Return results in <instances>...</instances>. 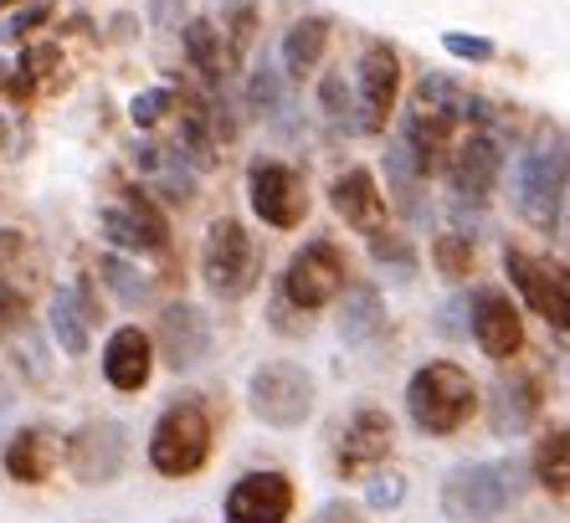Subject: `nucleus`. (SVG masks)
<instances>
[{
	"mask_svg": "<svg viewBox=\"0 0 570 523\" xmlns=\"http://www.w3.org/2000/svg\"><path fill=\"white\" fill-rule=\"evenodd\" d=\"M212 446H216L212 406H206V395L186 391L159 411L155 432H149V467L159 477H196L212 462Z\"/></svg>",
	"mask_w": 570,
	"mask_h": 523,
	"instance_id": "obj_1",
	"label": "nucleus"
},
{
	"mask_svg": "<svg viewBox=\"0 0 570 523\" xmlns=\"http://www.w3.org/2000/svg\"><path fill=\"white\" fill-rule=\"evenodd\" d=\"M406 416L422 436H458L478 416V385L452 359H426L406 379Z\"/></svg>",
	"mask_w": 570,
	"mask_h": 523,
	"instance_id": "obj_2",
	"label": "nucleus"
},
{
	"mask_svg": "<svg viewBox=\"0 0 570 523\" xmlns=\"http://www.w3.org/2000/svg\"><path fill=\"white\" fill-rule=\"evenodd\" d=\"M200 277L206 288L222 303H237L257 288L263 277V251H257V236L237 221V216H216L206 226V241H200Z\"/></svg>",
	"mask_w": 570,
	"mask_h": 523,
	"instance_id": "obj_3",
	"label": "nucleus"
},
{
	"mask_svg": "<svg viewBox=\"0 0 570 523\" xmlns=\"http://www.w3.org/2000/svg\"><path fill=\"white\" fill-rule=\"evenodd\" d=\"M318 385L304 365L293 359H267L247 375V411H253L263 426H278V432H293L314 416Z\"/></svg>",
	"mask_w": 570,
	"mask_h": 523,
	"instance_id": "obj_4",
	"label": "nucleus"
},
{
	"mask_svg": "<svg viewBox=\"0 0 570 523\" xmlns=\"http://www.w3.org/2000/svg\"><path fill=\"white\" fill-rule=\"evenodd\" d=\"M514 206L519 216L534 226V231L556 236L566 221V139H550V145L530 149L514 170Z\"/></svg>",
	"mask_w": 570,
	"mask_h": 523,
	"instance_id": "obj_5",
	"label": "nucleus"
},
{
	"mask_svg": "<svg viewBox=\"0 0 570 523\" xmlns=\"http://www.w3.org/2000/svg\"><path fill=\"white\" fill-rule=\"evenodd\" d=\"M345 277H350L345 251L334 247L330 236H314L288 257V267L278 277V298L288 308H298V314H318V308H330L345 293Z\"/></svg>",
	"mask_w": 570,
	"mask_h": 523,
	"instance_id": "obj_6",
	"label": "nucleus"
},
{
	"mask_svg": "<svg viewBox=\"0 0 570 523\" xmlns=\"http://www.w3.org/2000/svg\"><path fill=\"white\" fill-rule=\"evenodd\" d=\"M514 503V462H463L442 477V513L452 523H493Z\"/></svg>",
	"mask_w": 570,
	"mask_h": 523,
	"instance_id": "obj_7",
	"label": "nucleus"
},
{
	"mask_svg": "<svg viewBox=\"0 0 570 523\" xmlns=\"http://www.w3.org/2000/svg\"><path fill=\"white\" fill-rule=\"evenodd\" d=\"M129 452H134V436L124 421H82L62 446L67 472L82 487H114L124 477V467H129Z\"/></svg>",
	"mask_w": 570,
	"mask_h": 523,
	"instance_id": "obj_8",
	"label": "nucleus"
},
{
	"mask_svg": "<svg viewBox=\"0 0 570 523\" xmlns=\"http://www.w3.org/2000/svg\"><path fill=\"white\" fill-rule=\"evenodd\" d=\"M247 206L257 210V221L273 231H298L308 216V185L293 165L278 159H257L247 170Z\"/></svg>",
	"mask_w": 570,
	"mask_h": 523,
	"instance_id": "obj_9",
	"label": "nucleus"
},
{
	"mask_svg": "<svg viewBox=\"0 0 570 523\" xmlns=\"http://www.w3.org/2000/svg\"><path fill=\"white\" fill-rule=\"evenodd\" d=\"M293 477L278 467H253L222 497V523H288L293 519Z\"/></svg>",
	"mask_w": 570,
	"mask_h": 523,
	"instance_id": "obj_10",
	"label": "nucleus"
},
{
	"mask_svg": "<svg viewBox=\"0 0 570 523\" xmlns=\"http://www.w3.org/2000/svg\"><path fill=\"white\" fill-rule=\"evenodd\" d=\"M396 92H401V52L391 41H365V52L355 62V129L360 134H375L385 129V118L396 108Z\"/></svg>",
	"mask_w": 570,
	"mask_h": 523,
	"instance_id": "obj_11",
	"label": "nucleus"
},
{
	"mask_svg": "<svg viewBox=\"0 0 570 523\" xmlns=\"http://www.w3.org/2000/svg\"><path fill=\"white\" fill-rule=\"evenodd\" d=\"M504 273H509V283L519 288V298L530 303L534 314L556 328V334H566V318H570L566 267L550 262V257H534V251H524V247H509L504 251Z\"/></svg>",
	"mask_w": 570,
	"mask_h": 523,
	"instance_id": "obj_12",
	"label": "nucleus"
},
{
	"mask_svg": "<svg viewBox=\"0 0 570 523\" xmlns=\"http://www.w3.org/2000/svg\"><path fill=\"white\" fill-rule=\"evenodd\" d=\"M396 446V426L381 406H360L355 416L340 426L334 436V472L340 477H360V472H375Z\"/></svg>",
	"mask_w": 570,
	"mask_h": 523,
	"instance_id": "obj_13",
	"label": "nucleus"
},
{
	"mask_svg": "<svg viewBox=\"0 0 570 523\" xmlns=\"http://www.w3.org/2000/svg\"><path fill=\"white\" fill-rule=\"evenodd\" d=\"M468 328H473V344L489 354L493 365H504V359H514V354L524 349V318H519V308L509 303L504 288L473 293V303H468Z\"/></svg>",
	"mask_w": 570,
	"mask_h": 523,
	"instance_id": "obj_14",
	"label": "nucleus"
},
{
	"mask_svg": "<svg viewBox=\"0 0 570 523\" xmlns=\"http://www.w3.org/2000/svg\"><path fill=\"white\" fill-rule=\"evenodd\" d=\"M104 236L124 251H165L170 247V221L145 190H124L119 206L104 210Z\"/></svg>",
	"mask_w": 570,
	"mask_h": 523,
	"instance_id": "obj_15",
	"label": "nucleus"
},
{
	"mask_svg": "<svg viewBox=\"0 0 570 523\" xmlns=\"http://www.w3.org/2000/svg\"><path fill=\"white\" fill-rule=\"evenodd\" d=\"M159 349V359L180 375V369H196L206 354H212V318L200 303H170L159 314V334L149 339Z\"/></svg>",
	"mask_w": 570,
	"mask_h": 523,
	"instance_id": "obj_16",
	"label": "nucleus"
},
{
	"mask_svg": "<svg viewBox=\"0 0 570 523\" xmlns=\"http://www.w3.org/2000/svg\"><path fill=\"white\" fill-rule=\"evenodd\" d=\"M448 185L458 200H473V206H483V200L493 196V185H499V170H504V155H499V145H493L489 134H468L463 145L448 149Z\"/></svg>",
	"mask_w": 570,
	"mask_h": 523,
	"instance_id": "obj_17",
	"label": "nucleus"
},
{
	"mask_svg": "<svg viewBox=\"0 0 570 523\" xmlns=\"http://www.w3.org/2000/svg\"><path fill=\"white\" fill-rule=\"evenodd\" d=\"M57 462H62V436L52 426H16L6 436V446H0V467L21 487H47Z\"/></svg>",
	"mask_w": 570,
	"mask_h": 523,
	"instance_id": "obj_18",
	"label": "nucleus"
},
{
	"mask_svg": "<svg viewBox=\"0 0 570 523\" xmlns=\"http://www.w3.org/2000/svg\"><path fill=\"white\" fill-rule=\"evenodd\" d=\"M155 375V344L139 324H124L108 334L104 344V379L114 385L119 395H139Z\"/></svg>",
	"mask_w": 570,
	"mask_h": 523,
	"instance_id": "obj_19",
	"label": "nucleus"
},
{
	"mask_svg": "<svg viewBox=\"0 0 570 523\" xmlns=\"http://www.w3.org/2000/svg\"><path fill=\"white\" fill-rule=\"evenodd\" d=\"M98 318V303H94V288H88V277H78L72 288H57L52 303H47V328H52L57 349L67 359H82L88 354V324Z\"/></svg>",
	"mask_w": 570,
	"mask_h": 523,
	"instance_id": "obj_20",
	"label": "nucleus"
},
{
	"mask_svg": "<svg viewBox=\"0 0 570 523\" xmlns=\"http://www.w3.org/2000/svg\"><path fill=\"white\" fill-rule=\"evenodd\" d=\"M330 206L345 216L350 231H360V236H381V231H385V196H381V185H375L371 170H345V175H334Z\"/></svg>",
	"mask_w": 570,
	"mask_h": 523,
	"instance_id": "obj_21",
	"label": "nucleus"
},
{
	"mask_svg": "<svg viewBox=\"0 0 570 523\" xmlns=\"http://www.w3.org/2000/svg\"><path fill=\"white\" fill-rule=\"evenodd\" d=\"M544 411V391L534 375H504L493 385V401H489V426L493 436H524L540 421Z\"/></svg>",
	"mask_w": 570,
	"mask_h": 523,
	"instance_id": "obj_22",
	"label": "nucleus"
},
{
	"mask_svg": "<svg viewBox=\"0 0 570 523\" xmlns=\"http://www.w3.org/2000/svg\"><path fill=\"white\" fill-rule=\"evenodd\" d=\"M62 82V52H57L52 41H37V47H27V52L16 57V67H6V92L11 98H37L41 88H57Z\"/></svg>",
	"mask_w": 570,
	"mask_h": 523,
	"instance_id": "obj_23",
	"label": "nucleus"
},
{
	"mask_svg": "<svg viewBox=\"0 0 570 523\" xmlns=\"http://www.w3.org/2000/svg\"><path fill=\"white\" fill-rule=\"evenodd\" d=\"M330 47V21L324 16H304V21H293L288 37H283V67H288V78H304L314 72L318 57Z\"/></svg>",
	"mask_w": 570,
	"mask_h": 523,
	"instance_id": "obj_24",
	"label": "nucleus"
},
{
	"mask_svg": "<svg viewBox=\"0 0 570 523\" xmlns=\"http://www.w3.org/2000/svg\"><path fill=\"white\" fill-rule=\"evenodd\" d=\"M385 328V303L375 288H350L340 303V339L345 344H371Z\"/></svg>",
	"mask_w": 570,
	"mask_h": 523,
	"instance_id": "obj_25",
	"label": "nucleus"
},
{
	"mask_svg": "<svg viewBox=\"0 0 570 523\" xmlns=\"http://www.w3.org/2000/svg\"><path fill=\"white\" fill-rule=\"evenodd\" d=\"M534 483L556 497V503H566L570 472H566V426H560V421L550 426V432H544V442L534 446Z\"/></svg>",
	"mask_w": 570,
	"mask_h": 523,
	"instance_id": "obj_26",
	"label": "nucleus"
},
{
	"mask_svg": "<svg viewBox=\"0 0 570 523\" xmlns=\"http://www.w3.org/2000/svg\"><path fill=\"white\" fill-rule=\"evenodd\" d=\"M473 262H478V251L463 231H442L438 241H432V267H438L448 283H463V277L473 273Z\"/></svg>",
	"mask_w": 570,
	"mask_h": 523,
	"instance_id": "obj_27",
	"label": "nucleus"
},
{
	"mask_svg": "<svg viewBox=\"0 0 570 523\" xmlns=\"http://www.w3.org/2000/svg\"><path fill=\"white\" fill-rule=\"evenodd\" d=\"M98 273H104V283H108V288H114V298H119L124 308H139V303L149 298V283H145V273H139V267H129V262H124V257H114V251H108V257L98 262Z\"/></svg>",
	"mask_w": 570,
	"mask_h": 523,
	"instance_id": "obj_28",
	"label": "nucleus"
},
{
	"mask_svg": "<svg viewBox=\"0 0 570 523\" xmlns=\"http://www.w3.org/2000/svg\"><path fill=\"white\" fill-rule=\"evenodd\" d=\"M371 262L381 267V273H391V277H416V247L406 241V236H371Z\"/></svg>",
	"mask_w": 570,
	"mask_h": 523,
	"instance_id": "obj_29",
	"label": "nucleus"
},
{
	"mask_svg": "<svg viewBox=\"0 0 570 523\" xmlns=\"http://www.w3.org/2000/svg\"><path fill=\"white\" fill-rule=\"evenodd\" d=\"M186 57H190L196 72L216 78V72H222V31H216L212 21H190L186 27Z\"/></svg>",
	"mask_w": 570,
	"mask_h": 523,
	"instance_id": "obj_30",
	"label": "nucleus"
},
{
	"mask_svg": "<svg viewBox=\"0 0 570 523\" xmlns=\"http://www.w3.org/2000/svg\"><path fill=\"white\" fill-rule=\"evenodd\" d=\"M180 145H186V155L196 159V165H212V159H216L212 129H206V114H200V108H190V114H180Z\"/></svg>",
	"mask_w": 570,
	"mask_h": 523,
	"instance_id": "obj_31",
	"label": "nucleus"
},
{
	"mask_svg": "<svg viewBox=\"0 0 570 523\" xmlns=\"http://www.w3.org/2000/svg\"><path fill=\"white\" fill-rule=\"evenodd\" d=\"M170 108H175V92L170 88H149V92H139V98L129 103V124H134V129H155Z\"/></svg>",
	"mask_w": 570,
	"mask_h": 523,
	"instance_id": "obj_32",
	"label": "nucleus"
},
{
	"mask_svg": "<svg viewBox=\"0 0 570 523\" xmlns=\"http://www.w3.org/2000/svg\"><path fill=\"white\" fill-rule=\"evenodd\" d=\"M318 103H324V114H330L334 124H350V114H355V92H350L345 72H330V78L318 82Z\"/></svg>",
	"mask_w": 570,
	"mask_h": 523,
	"instance_id": "obj_33",
	"label": "nucleus"
},
{
	"mask_svg": "<svg viewBox=\"0 0 570 523\" xmlns=\"http://www.w3.org/2000/svg\"><path fill=\"white\" fill-rule=\"evenodd\" d=\"M247 98H253L257 114H278V108H283V78L263 62V67L253 72V82H247Z\"/></svg>",
	"mask_w": 570,
	"mask_h": 523,
	"instance_id": "obj_34",
	"label": "nucleus"
},
{
	"mask_svg": "<svg viewBox=\"0 0 570 523\" xmlns=\"http://www.w3.org/2000/svg\"><path fill=\"white\" fill-rule=\"evenodd\" d=\"M442 52L448 57H463V62H493L499 47L489 37H463V31H442Z\"/></svg>",
	"mask_w": 570,
	"mask_h": 523,
	"instance_id": "obj_35",
	"label": "nucleus"
},
{
	"mask_svg": "<svg viewBox=\"0 0 570 523\" xmlns=\"http://www.w3.org/2000/svg\"><path fill=\"white\" fill-rule=\"evenodd\" d=\"M401 497H406V483L396 472H371V483H365V503L371 509H401Z\"/></svg>",
	"mask_w": 570,
	"mask_h": 523,
	"instance_id": "obj_36",
	"label": "nucleus"
},
{
	"mask_svg": "<svg viewBox=\"0 0 570 523\" xmlns=\"http://www.w3.org/2000/svg\"><path fill=\"white\" fill-rule=\"evenodd\" d=\"M47 21H52V6H47V0H31V6H21V11H16L11 21L0 27V37H6V41H16V37H27V31L47 27Z\"/></svg>",
	"mask_w": 570,
	"mask_h": 523,
	"instance_id": "obj_37",
	"label": "nucleus"
},
{
	"mask_svg": "<svg viewBox=\"0 0 570 523\" xmlns=\"http://www.w3.org/2000/svg\"><path fill=\"white\" fill-rule=\"evenodd\" d=\"M308 523H365V509L355 497H330V503H318Z\"/></svg>",
	"mask_w": 570,
	"mask_h": 523,
	"instance_id": "obj_38",
	"label": "nucleus"
},
{
	"mask_svg": "<svg viewBox=\"0 0 570 523\" xmlns=\"http://www.w3.org/2000/svg\"><path fill=\"white\" fill-rule=\"evenodd\" d=\"M21 318H27V298H21L16 288H6V283H0V339H6L11 328H21Z\"/></svg>",
	"mask_w": 570,
	"mask_h": 523,
	"instance_id": "obj_39",
	"label": "nucleus"
},
{
	"mask_svg": "<svg viewBox=\"0 0 570 523\" xmlns=\"http://www.w3.org/2000/svg\"><path fill=\"white\" fill-rule=\"evenodd\" d=\"M21 251H27V231H16V226H0V273H6V267H11Z\"/></svg>",
	"mask_w": 570,
	"mask_h": 523,
	"instance_id": "obj_40",
	"label": "nucleus"
},
{
	"mask_svg": "<svg viewBox=\"0 0 570 523\" xmlns=\"http://www.w3.org/2000/svg\"><path fill=\"white\" fill-rule=\"evenodd\" d=\"M149 16H155V27H175V21H186V0H155Z\"/></svg>",
	"mask_w": 570,
	"mask_h": 523,
	"instance_id": "obj_41",
	"label": "nucleus"
},
{
	"mask_svg": "<svg viewBox=\"0 0 570 523\" xmlns=\"http://www.w3.org/2000/svg\"><path fill=\"white\" fill-rule=\"evenodd\" d=\"M6 67H11V62H0V88H6Z\"/></svg>",
	"mask_w": 570,
	"mask_h": 523,
	"instance_id": "obj_42",
	"label": "nucleus"
},
{
	"mask_svg": "<svg viewBox=\"0 0 570 523\" xmlns=\"http://www.w3.org/2000/svg\"><path fill=\"white\" fill-rule=\"evenodd\" d=\"M0 145H6V118H0Z\"/></svg>",
	"mask_w": 570,
	"mask_h": 523,
	"instance_id": "obj_43",
	"label": "nucleus"
},
{
	"mask_svg": "<svg viewBox=\"0 0 570 523\" xmlns=\"http://www.w3.org/2000/svg\"><path fill=\"white\" fill-rule=\"evenodd\" d=\"M0 6H16V0H0Z\"/></svg>",
	"mask_w": 570,
	"mask_h": 523,
	"instance_id": "obj_44",
	"label": "nucleus"
},
{
	"mask_svg": "<svg viewBox=\"0 0 570 523\" xmlns=\"http://www.w3.org/2000/svg\"><path fill=\"white\" fill-rule=\"evenodd\" d=\"M186 523H196V519H186Z\"/></svg>",
	"mask_w": 570,
	"mask_h": 523,
	"instance_id": "obj_45",
	"label": "nucleus"
}]
</instances>
